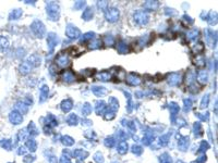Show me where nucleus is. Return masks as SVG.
Instances as JSON below:
<instances>
[{"label":"nucleus","instance_id":"423d86ee","mask_svg":"<svg viewBox=\"0 0 218 163\" xmlns=\"http://www.w3.org/2000/svg\"><path fill=\"white\" fill-rule=\"evenodd\" d=\"M60 43V39H59L58 35H56L55 33H49L48 34V37H47V46H48V49H49L50 52L54 51L55 47L57 45H59Z\"/></svg>","mask_w":218,"mask_h":163},{"label":"nucleus","instance_id":"20e7f679","mask_svg":"<svg viewBox=\"0 0 218 163\" xmlns=\"http://www.w3.org/2000/svg\"><path fill=\"white\" fill-rule=\"evenodd\" d=\"M119 10L117 8H108L105 10V17L110 23H114L119 20Z\"/></svg>","mask_w":218,"mask_h":163},{"label":"nucleus","instance_id":"7c9ffc66","mask_svg":"<svg viewBox=\"0 0 218 163\" xmlns=\"http://www.w3.org/2000/svg\"><path fill=\"white\" fill-rule=\"evenodd\" d=\"M168 105H169V107H168L169 110H170V112H171V115H172V116L177 115V113L179 112V110H180L179 105H178L176 102H170Z\"/></svg>","mask_w":218,"mask_h":163},{"label":"nucleus","instance_id":"4c0bfd02","mask_svg":"<svg viewBox=\"0 0 218 163\" xmlns=\"http://www.w3.org/2000/svg\"><path fill=\"white\" fill-rule=\"evenodd\" d=\"M9 43L4 37H0V50H3L6 48H8Z\"/></svg>","mask_w":218,"mask_h":163},{"label":"nucleus","instance_id":"2f4dec72","mask_svg":"<svg viewBox=\"0 0 218 163\" xmlns=\"http://www.w3.org/2000/svg\"><path fill=\"white\" fill-rule=\"evenodd\" d=\"M22 10L21 9H15V10H13L12 12L10 13V20H19L20 17L22 16Z\"/></svg>","mask_w":218,"mask_h":163},{"label":"nucleus","instance_id":"f257e3e1","mask_svg":"<svg viewBox=\"0 0 218 163\" xmlns=\"http://www.w3.org/2000/svg\"><path fill=\"white\" fill-rule=\"evenodd\" d=\"M46 10H47V15L51 21H58L59 16H60V8H59V4L55 1H50L47 3L46 7Z\"/></svg>","mask_w":218,"mask_h":163},{"label":"nucleus","instance_id":"8fccbe9b","mask_svg":"<svg viewBox=\"0 0 218 163\" xmlns=\"http://www.w3.org/2000/svg\"><path fill=\"white\" fill-rule=\"evenodd\" d=\"M143 96H144V94H143L142 91H136L135 92V97H136V98H142Z\"/></svg>","mask_w":218,"mask_h":163},{"label":"nucleus","instance_id":"412c9836","mask_svg":"<svg viewBox=\"0 0 218 163\" xmlns=\"http://www.w3.org/2000/svg\"><path fill=\"white\" fill-rule=\"evenodd\" d=\"M205 17H206L205 20L210 23V25H216L217 24V13L214 12V11H211L207 16Z\"/></svg>","mask_w":218,"mask_h":163},{"label":"nucleus","instance_id":"ddd939ff","mask_svg":"<svg viewBox=\"0 0 218 163\" xmlns=\"http://www.w3.org/2000/svg\"><path fill=\"white\" fill-rule=\"evenodd\" d=\"M48 94H49V87L47 85L41 86L39 89V102H44L48 98Z\"/></svg>","mask_w":218,"mask_h":163},{"label":"nucleus","instance_id":"aec40b11","mask_svg":"<svg viewBox=\"0 0 218 163\" xmlns=\"http://www.w3.org/2000/svg\"><path fill=\"white\" fill-rule=\"evenodd\" d=\"M94 16V9L93 8H86L82 14V19L84 21H91Z\"/></svg>","mask_w":218,"mask_h":163},{"label":"nucleus","instance_id":"c756f323","mask_svg":"<svg viewBox=\"0 0 218 163\" xmlns=\"http://www.w3.org/2000/svg\"><path fill=\"white\" fill-rule=\"evenodd\" d=\"M207 80H208V74L205 71H201L197 74V81L201 84H206L207 83Z\"/></svg>","mask_w":218,"mask_h":163},{"label":"nucleus","instance_id":"cd10ccee","mask_svg":"<svg viewBox=\"0 0 218 163\" xmlns=\"http://www.w3.org/2000/svg\"><path fill=\"white\" fill-rule=\"evenodd\" d=\"M31 70H32V67H31L27 62H24V63H22V65L20 67V73H21L22 75H26V74L30 73Z\"/></svg>","mask_w":218,"mask_h":163},{"label":"nucleus","instance_id":"79ce46f5","mask_svg":"<svg viewBox=\"0 0 218 163\" xmlns=\"http://www.w3.org/2000/svg\"><path fill=\"white\" fill-rule=\"evenodd\" d=\"M148 38H149V37L147 36V35H145V36H142L140 39H138V45H141V46L147 45V43H148Z\"/></svg>","mask_w":218,"mask_h":163},{"label":"nucleus","instance_id":"ea45409f","mask_svg":"<svg viewBox=\"0 0 218 163\" xmlns=\"http://www.w3.org/2000/svg\"><path fill=\"white\" fill-rule=\"evenodd\" d=\"M27 107H28V105H25L23 101H20V102L17 103V109L21 110L22 112H26V111H27Z\"/></svg>","mask_w":218,"mask_h":163},{"label":"nucleus","instance_id":"9b49d317","mask_svg":"<svg viewBox=\"0 0 218 163\" xmlns=\"http://www.w3.org/2000/svg\"><path fill=\"white\" fill-rule=\"evenodd\" d=\"M61 80L63 82H65V83L70 84L75 81V76H74V74L72 73L71 71H63L62 73H61Z\"/></svg>","mask_w":218,"mask_h":163},{"label":"nucleus","instance_id":"6ab92c4d","mask_svg":"<svg viewBox=\"0 0 218 163\" xmlns=\"http://www.w3.org/2000/svg\"><path fill=\"white\" fill-rule=\"evenodd\" d=\"M106 102L103 100H98L95 102V111L97 114H103L104 113V111L106 110Z\"/></svg>","mask_w":218,"mask_h":163},{"label":"nucleus","instance_id":"dca6fc26","mask_svg":"<svg viewBox=\"0 0 218 163\" xmlns=\"http://www.w3.org/2000/svg\"><path fill=\"white\" fill-rule=\"evenodd\" d=\"M10 121L13 123V124H20V123L22 122V120H23V118H22V115L20 114V112L17 111H12L10 113Z\"/></svg>","mask_w":218,"mask_h":163},{"label":"nucleus","instance_id":"f704fd0d","mask_svg":"<svg viewBox=\"0 0 218 163\" xmlns=\"http://www.w3.org/2000/svg\"><path fill=\"white\" fill-rule=\"evenodd\" d=\"M208 103H210V95H205V96L202 98L201 101V108L202 109H205V108L208 107Z\"/></svg>","mask_w":218,"mask_h":163},{"label":"nucleus","instance_id":"58836bf2","mask_svg":"<svg viewBox=\"0 0 218 163\" xmlns=\"http://www.w3.org/2000/svg\"><path fill=\"white\" fill-rule=\"evenodd\" d=\"M182 21L183 22H186V24L187 25H192L193 23H194V20L192 19V17L191 16H189V15H183V16H182Z\"/></svg>","mask_w":218,"mask_h":163},{"label":"nucleus","instance_id":"de8ad7c7","mask_svg":"<svg viewBox=\"0 0 218 163\" xmlns=\"http://www.w3.org/2000/svg\"><path fill=\"white\" fill-rule=\"evenodd\" d=\"M97 6L99 7L102 10H106V7H107V2L106 1H98V3H97Z\"/></svg>","mask_w":218,"mask_h":163},{"label":"nucleus","instance_id":"7ed1b4c3","mask_svg":"<svg viewBox=\"0 0 218 163\" xmlns=\"http://www.w3.org/2000/svg\"><path fill=\"white\" fill-rule=\"evenodd\" d=\"M134 21L138 25H146L149 21V14L146 12V11L143 10H138L134 13L133 15Z\"/></svg>","mask_w":218,"mask_h":163},{"label":"nucleus","instance_id":"f3484780","mask_svg":"<svg viewBox=\"0 0 218 163\" xmlns=\"http://www.w3.org/2000/svg\"><path fill=\"white\" fill-rule=\"evenodd\" d=\"M60 105H61V110L67 113V112H69L73 108V101H72V99H65V100H63L61 102Z\"/></svg>","mask_w":218,"mask_h":163},{"label":"nucleus","instance_id":"0eeeda50","mask_svg":"<svg viewBox=\"0 0 218 163\" xmlns=\"http://www.w3.org/2000/svg\"><path fill=\"white\" fill-rule=\"evenodd\" d=\"M70 64V58L67 54H59L56 58V65L59 68H67Z\"/></svg>","mask_w":218,"mask_h":163},{"label":"nucleus","instance_id":"09e8293b","mask_svg":"<svg viewBox=\"0 0 218 163\" xmlns=\"http://www.w3.org/2000/svg\"><path fill=\"white\" fill-rule=\"evenodd\" d=\"M196 116L201 119V120H207V119H208V113H205V115H203L202 113H196Z\"/></svg>","mask_w":218,"mask_h":163},{"label":"nucleus","instance_id":"a19ab883","mask_svg":"<svg viewBox=\"0 0 218 163\" xmlns=\"http://www.w3.org/2000/svg\"><path fill=\"white\" fill-rule=\"evenodd\" d=\"M68 123L71 125H75L76 122H78V116L75 115V114H71V115H69V118H68Z\"/></svg>","mask_w":218,"mask_h":163},{"label":"nucleus","instance_id":"a18cd8bd","mask_svg":"<svg viewBox=\"0 0 218 163\" xmlns=\"http://www.w3.org/2000/svg\"><path fill=\"white\" fill-rule=\"evenodd\" d=\"M165 13H166V15H169V16H173V15L177 14V11H175V9L166 8V10H165Z\"/></svg>","mask_w":218,"mask_h":163},{"label":"nucleus","instance_id":"4468645a","mask_svg":"<svg viewBox=\"0 0 218 163\" xmlns=\"http://www.w3.org/2000/svg\"><path fill=\"white\" fill-rule=\"evenodd\" d=\"M92 91L96 97H104L106 95L107 90L103 86H92Z\"/></svg>","mask_w":218,"mask_h":163},{"label":"nucleus","instance_id":"bb28decb","mask_svg":"<svg viewBox=\"0 0 218 163\" xmlns=\"http://www.w3.org/2000/svg\"><path fill=\"white\" fill-rule=\"evenodd\" d=\"M95 38V33H93V32H89V33H86V34H84L82 37H81V39H80V44H82V43H89V41H91L92 39H94Z\"/></svg>","mask_w":218,"mask_h":163},{"label":"nucleus","instance_id":"a211bd4d","mask_svg":"<svg viewBox=\"0 0 218 163\" xmlns=\"http://www.w3.org/2000/svg\"><path fill=\"white\" fill-rule=\"evenodd\" d=\"M193 63H194L197 68H204L206 65L205 57H204L203 54H197L194 58V60H193Z\"/></svg>","mask_w":218,"mask_h":163},{"label":"nucleus","instance_id":"6e6552de","mask_svg":"<svg viewBox=\"0 0 218 163\" xmlns=\"http://www.w3.org/2000/svg\"><path fill=\"white\" fill-rule=\"evenodd\" d=\"M181 82V75L179 73H171L167 77V83L170 86H177Z\"/></svg>","mask_w":218,"mask_h":163},{"label":"nucleus","instance_id":"c9c22d12","mask_svg":"<svg viewBox=\"0 0 218 163\" xmlns=\"http://www.w3.org/2000/svg\"><path fill=\"white\" fill-rule=\"evenodd\" d=\"M82 112H83V114H84V115H89V114L92 112V105H90L89 102L84 103L83 109H82Z\"/></svg>","mask_w":218,"mask_h":163},{"label":"nucleus","instance_id":"c03bdc74","mask_svg":"<svg viewBox=\"0 0 218 163\" xmlns=\"http://www.w3.org/2000/svg\"><path fill=\"white\" fill-rule=\"evenodd\" d=\"M57 72H58V68H57L56 64H52L51 67L49 68V73L51 76H55L57 74Z\"/></svg>","mask_w":218,"mask_h":163},{"label":"nucleus","instance_id":"f8f14e48","mask_svg":"<svg viewBox=\"0 0 218 163\" xmlns=\"http://www.w3.org/2000/svg\"><path fill=\"white\" fill-rule=\"evenodd\" d=\"M27 63L31 65L32 68H36L38 65H41V58L38 56V54H32V56L28 58Z\"/></svg>","mask_w":218,"mask_h":163},{"label":"nucleus","instance_id":"c85d7f7f","mask_svg":"<svg viewBox=\"0 0 218 163\" xmlns=\"http://www.w3.org/2000/svg\"><path fill=\"white\" fill-rule=\"evenodd\" d=\"M203 50H204V45L202 43H197V44H195V45H193V47H192V52L194 54H201L202 52H203Z\"/></svg>","mask_w":218,"mask_h":163},{"label":"nucleus","instance_id":"f03ea898","mask_svg":"<svg viewBox=\"0 0 218 163\" xmlns=\"http://www.w3.org/2000/svg\"><path fill=\"white\" fill-rule=\"evenodd\" d=\"M31 30H32L33 34L37 37V38H43L44 35L46 34V30L44 24L38 20H35L32 24H31Z\"/></svg>","mask_w":218,"mask_h":163},{"label":"nucleus","instance_id":"49530a36","mask_svg":"<svg viewBox=\"0 0 218 163\" xmlns=\"http://www.w3.org/2000/svg\"><path fill=\"white\" fill-rule=\"evenodd\" d=\"M105 118H106V120H111V119H114V111H112V110L109 109V111L106 113Z\"/></svg>","mask_w":218,"mask_h":163},{"label":"nucleus","instance_id":"393cba45","mask_svg":"<svg viewBox=\"0 0 218 163\" xmlns=\"http://www.w3.org/2000/svg\"><path fill=\"white\" fill-rule=\"evenodd\" d=\"M199 35H200L199 28H193V30H191L188 32V34H187V38H188L189 40H194V39H196L197 37H199Z\"/></svg>","mask_w":218,"mask_h":163},{"label":"nucleus","instance_id":"72a5a7b5","mask_svg":"<svg viewBox=\"0 0 218 163\" xmlns=\"http://www.w3.org/2000/svg\"><path fill=\"white\" fill-rule=\"evenodd\" d=\"M104 44L106 46H114V36H111V35H106V36L104 37Z\"/></svg>","mask_w":218,"mask_h":163},{"label":"nucleus","instance_id":"37998d69","mask_svg":"<svg viewBox=\"0 0 218 163\" xmlns=\"http://www.w3.org/2000/svg\"><path fill=\"white\" fill-rule=\"evenodd\" d=\"M85 6V1H76L74 3V10H81Z\"/></svg>","mask_w":218,"mask_h":163},{"label":"nucleus","instance_id":"4be33fe9","mask_svg":"<svg viewBox=\"0 0 218 163\" xmlns=\"http://www.w3.org/2000/svg\"><path fill=\"white\" fill-rule=\"evenodd\" d=\"M159 7V2L158 1H146L144 3V9L146 11H154Z\"/></svg>","mask_w":218,"mask_h":163},{"label":"nucleus","instance_id":"e433bc0d","mask_svg":"<svg viewBox=\"0 0 218 163\" xmlns=\"http://www.w3.org/2000/svg\"><path fill=\"white\" fill-rule=\"evenodd\" d=\"M183 105H184V111H190L191 108H192V100L191 99H184L183 100Z\"/></svg>","mask_w":218,"mask_h":163},{"label":"nucleus","instance_id":"39448f33","mask_svg":"<svg viewBox=\"0 0 218 163\" xmlns=\"http://www.w3.org/2000/svg\"><path fill=\"white\" fill-rule=\"evenodd\" d=\"M65 35L70 39H76L81 36V30L73 24H68L65 28Z\"/></svg>","mask_w":218,"mask_h":163},{"label":"nucleus","instance_id":"b1692460","mask_svg":"<svg viewBox=\"0 0 218 163\" xmlns=\"http://www.w3.org/2000/svg\"><path fill=\"white\" fill-rule=\"evenodd\" d=\"M100 46H102V40L99 38H94L91 41H89V48L92 50L98 49V48H100Z\"/></svg>","mask_w":218,"mask_h":163},{"label":"nucleus","instance_id":"2eb2a0df","mask_svg":"<svg viewBox=\"0 0 218 163\" xmlns=\"http://www.w3.org/2000/svg\"><path fill=\"white\" fill-rule=\"evenodd\" d=\"M117 50H118L119 54H125L130 51V48H129V46L127 45V43H124L123 40H120L117 44Z\"/></svg>","mask_w":218,"mask_h":163},{"label":"nucleus","instance_id":"a878e982","mask_svg":"<svg viewBox=\"0 0 218 163\" xmlns=\"http://www.w3.org/2000/svg\"><path fill=\"white\" fill-rule=\"evenodd\" d=\"M109 109L116 112V110L119 109V101L114 97H109Z\"/></svg>","mask_w":218,"mask_h":163},{"label":"nucleus","instance_id":"5701e85b","mask_svg":"<svg viewBox=\"0 0 218 163\" xmlns=\"http://www.w3.org/2000/svg\"><path fill=\"white\" fill-rule=\"evenodd\" d=\"M96 78L100 82H108L111 80V74L109 72H100L96 75Z\"/></svg>","mask_w":218,"mask_h":163},{"label":"nucleus","instance_id":"473e14b6","mask_svg":"<svg viewBox=\"0 0 218 163\" xmlns=\"http://www.w3.org/2000/svg\"><path fill=\"white\" fill-rule=\"evenodd\" d=\"M196 78V73L193 71H189L188 73H187V83L188 84H192L193 82H194V80Z\"/></svg>","mask_w":218,"mask_h":163},{"label":"nucleus","instance_id":"1a4fd4ad","mask_svg":"<svg viewBox=\"0 0 218 163\" xmlns=\"http://www.w3.org/2000/svg\"><path fill=\"white\" fill-rule=\"evenodd\" d=\"M125 82H127V84L130 86H138L142 81H141L138 75H136V74H134V73H131L127 76V81Z\"/></svg>","mask_w":218,"mask_h":163},{"label":"nucleus","instance_id":"9d476101","mask_svg":"<svg viewBox=\"0 0 218 163\" xmlns=\"http://www.w3.org/2000/svg\"><path fill=\"white\" fill-rule=\"evenodd\" d=\"M216 34V33H215ZM214 32L212 30H206L205 32V38H206V43L211 46V47H215V44H216V36H214Z\"/></svg>","mask_w":218,"mask_h":163}]
</instances>
